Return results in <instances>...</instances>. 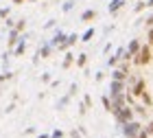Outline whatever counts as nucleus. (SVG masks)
<instances>
[{"instance_id":"5","label":"nucleus","mask_w":153,"mask_h":138,"mask_svg":"<svg viewBox=\"0 0 153 138\" xmlns=\"http://www.w3.org/2000/svg\"><path fill=\"white\" fill-rule=\"evenodd\" d=\"M149 44L153 46V26H151V29H149Z\"/></svg>"},{"instance_id":"4","label":"nucleus","mask_w":153,"mask_h":138,"mask_svg":"<svg viewBox=\"0 0 153 138\" xmlns=\"http://www.w3.org/2000/svg\"><path fill=\"white\" fill-rule=\"evenodd\" d=\"M147 134H149V136L153 138V121H151V123H149V125H147Z\"/></svg>"},{"instance_id":"3","label":"nucleus","mask_w":153,"mask_h":138,"mask_svg":"<svg viewBox=\"0 0 153 138\" xmlns=\"http://www.w3.org/2000/svg\"><path fill=\"white\" fill-rule=\"evenodd\" d=\"M142 99H144V103H149V105H151V94H149L147 90L142 92Z\"/></svg>"},{"instance_id":"1","label":"nucleus","mask_w":153,"mask_h":138,"mask_svg":"<svg viewBox=\"0 0 153 138\" xmlns=\"http://www.w3.org/2000/svg\"><path fill=\"white\" fill-rule=\"evenodd\" d=\"M151 59H153V51H151V44H147V46H142L140 51H138L134 64L136 66H147V64H151Z\"/></svg>"},{"instance_id":"2","label":"nucleus","mask_w":153,"mask_h":138,"mask_svg":"<svg viewBox=\"0 0 153 138\" xmlns=\"http://www.w3.org/2000/svg\"><path fill=\"white\" fill-rule=\"evenodd\" d=\"M142 92H144V79H140L134 86V96H142Z\"/></svg>"}]
</instances>
